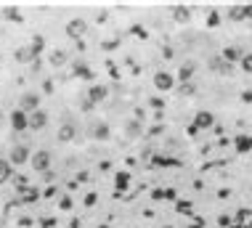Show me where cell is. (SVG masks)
Listing matches in <instances>:
<instances>
[{"instance_id":"4","label":"cell","mask_w":252,"mask_h":228,"mask_svg":"<svg viewBox=\"0 0 252 228\" xmlns=\"http://www.w3.org/2000/svg\"><path fill=\"white\" fill-rule=\"evenodd\" d=\"M75 135H77V128H75V122L72 119H66L64 125L59 128V133H56V138L61 141V144H69V141H75Z\"/></svg>"},{"instance_id":"16","label":"cell","mask_w":252,"mask_h":228,"mask_svg":"<svg viewBox=\"0 0 252 228\" xmlns=\"http://www.w3.org/2000/svg\"><path fill=\"white\" fill-rule=\"evenodd\" d=\"M59 210L69 212V210H72V196H66V194H64V196H59Z\"/></svg>"},{"instance_id":"12","label":"cell","mask_w":252,"mask_h":228,"mask_svg":"<svg viewBox=\"0 0 252 228\" xmlns=\"http://www.w3.org/2000/svg\"><path fill=\"white\" fill-rule=\"evenodd\" d=\"M50 64H53V66H64L66 64V50H53V53H50Z\"/></svg>"},{"instance_id":"11","label":"cell","mask_w":252,"mask_h":228,"mask_svg":"<svg viewBox=\"0 0 252 228\" xmlns=\"http://www.w3.org/2000/svg\"><path fill=\"white\" fill-rule=\"evenodd\" d=\"M11 178V162L8 159H0V186Z\"/></svg>"},{"instance_id":"15","label":"cell","mask_w":252,"mask_h":228,"mask_svg":"<svg viewBox=\"0 0 252 228\" xmlns=\"http://www.w3.org/2000/svg\"><path fill=\"white\" fill-rule=\"evenodd\" d=\"M212 122V114L210 112H199L197 114V125H199V128H205V125H210Z\"/></svg>"},{"instance_id":"17","label":"cell","mask_w":252,"mask_h":228,"mask_svg":"<svg viewBox=\"0 0 252 228\" xmlns=\"http://www.w3.org/2000/svg\"><path fill=\"white\" fill-rule=\"evenodd\" d=\"M239 64H242V69H244V72H250V75H252V53H244Z\"/></svg>"},{"instance_id":"6","label":"cell","mask_w":252,"mask_h":228,"mask_svg":"<svg viewBox=\"0 0 252 228\" xmlns=\"http://www.w3.org/2000/svg\"><path fill=\"white\" fill-rule=\"evenodd\" d=\"M85 32H88V24L82 19H69V21H66V35H69V37L77 40V37L85 35Z\"/></svg>"},{"instance_id":"18","label":"cell","mask_w":252,"mask_h":228,"mask_svg":"<svg viewBox=\"0 0 252 228\" xmlns=\"http://www.w3.org/2000/svg\"><path fill=\"white\" fill-rule=\"evenodd\" d=\"M191 75H194V66H191V64L181 69V80H191Z\"/></svg>"},{"instance_id":"5","label":"cell","mask_w":252,"mask_h":228,"mask_svg":"<svg viewBox=\"0 0 252 228\" xmlns=\"http://www.w3.org/2000/svg\"><path fill=\"white\" fill-rule=\"evenodd\" d=\"M19 109L27 112V114L37 112V109H40V96H37V93H24V96H21V106H19Z\"/></svg>"},{"instance_id":"3","label":"cell","mask_w":252,"mask_h":228,"mask_svg":"<svg viewBox=\"0 0 252 228\" xmlns=\"http://www.w3.org/2000/svg\"><path fill=\"white\" fill-rule=\"evenodd\" d=\"M30 149H27V146H14V149H11V154H8V162L11 164H24V162H30Z\"/></svg>"},{"instance_id":"1","label":"cell","mask_w":252,"mask_h":228,"mask_svg":"<svg viewBox=\"0 0 252 228\" xmlns=\"http://www.w3.org/2000/svg\"><path fill=\"white\" fill-rule=\"evenodd\" d=\"M30 164H32L35 173H48V170H50V151H46V149L35 151V154H32V159H30Z\"/></svg>"},{"instance_id":"7","label":"cell","mask_w":252,"mask_h":228,"mask_svg":"<svg viewBox=\"0 0 252 228\" xmlns=\"http://www.w3.org/2000/svg\"><path fill=\"white\" fill-rule=\"evenodd\" d=\"M35 50H32V45H21V48H16L14 50V59L19 61V64H30L32 59H35Z\"/></svg>"},{"instance_id":"20","label":"cell","mask_w":252,"mask_h":228,"mask_svg":"<svg viewBox=\"0 0 252 228\" xmlns=\"http://www.w3.org/2000/svg\"><path fill=\"white\" fill-rule=\"evenodd\" d=\"M127 133L136 135V133H138V122H130V125H127Z\"/></svg>"},{"instance_id":"13","label":"cell","mask_w":252,"mask_h":228,"mask_svg":"<svg viewBox=\"0 0 252 228\" xmlns=\"http://www.w3.org/2000/svg\"><path fill=\"white\" fill-rule=\"evenodd\" d=\"M242 56L244 53H239V48H226L223 50V59L226 61H242Z\"/></svg>"},{"instance_id":"8","label":"cell","mask_w":252,"mask_h":228,"mask_svg":"<svg viewBox=\"0 0 252 228\" xmlns=\"http://www.w3.org/2000/svg\"><path fill=\"white\" fill-rule=\"evenodd\" d=\"M46 125H48V114L43 109H37V112L30 114V130H43Z\"/></svg>"},{"instance_id":"2","label":"cell","mask_w":252,"mask_h":228,"mask_svg":"<svg viewBox=\"0 0 252 228\" xmlns=\"http://www.w3.org/2000/svg\"><path fill=\"white\" fill-rule=\"evenodd\" d=\"M11 128H14V133L27 130V128H30V114L21 112V109H14V112H11Z\"/></svg>"},{"instance_id":"19","label":"cell","mask_w":252,"mask_h":228,"mask_svg":"<svg viewBox=\"0 0 252 228\" xmlns=\"http://www.w3.org/2000/svg\"><path fill=\"white\" fill-rule=\"evenodd\" d=\"M5 19H19V11H16V8H8V11H5Z\"/></svg>"},{"instance_id":"21","label":"cell","mask_w":252,"mask_h":228,"mask_svg":"<svg viewBox=\"0 0 252 228\" xmlns=\"http://www.w3.org/2000/svg\"><path fill=\"white\" fill-rule=\"evenodd\" d=\"M117 183H120V186H127V175L120 173V175H117Z\"/></svg>"},{"instance_id":"23","label":"cell","mask_w":252,"mask_h":228,"mask_svg":"<svg viewBox=\"0 0 252 228\" xmlns=\"http://www.w3.org/2000/svg\"><path fill=\"white\" fill-rule=\"evenodd\" d=\"M0 119H3V112H0Z\"/></svg>"},{"instance_id":"22","label":"cell","mask_w":252,"mask_h":228,"mask_svg":"<svg viewBox=\"0 0 252 228\" xmlns=\"http://www.w3.org/2000/svg\"><path fill=\"white\" fill-rule=\"evenodd\" d=\"M244 16H247V19H252V5H244Z\"/></svg>"},{"instance_id":"10","label":"cell","mask_w":252,"mask_h":228,"mask_svg":"<svg viewBox=\"0 0 252 228\" xmlns=\"http://www.w3.org/2000/svg\"><path fill=\"white\" fill-rule=\"evenodd\" d=\"M106 93H109V90H106L104 85H96V88H91V104H98V101H104Z\"/></svg>"},{"instance_id":"14","label":"cell","mask_w":252,"mask_h":228,"mask_svg":"<svg viewBox=\"0 0 252 228\" xmlns=\"http://www.w3.org/2000/svg\"><path fill=\"white\" fill-rule=\"evenodd\" d=\"M93 135H96V138H109V128H106L104 122H98V125H93Z\"/></svg>"},{"instance_id":"9","label":"cell","mask_w":252,"mask_h":228,"mask_svg":"<svg viewBox=\"0 0 252 228\" xmlns=\"http://www.w3.org/2000/svg\"><path fill=\"white\" fill-rule=\"evenodd\" d=\"M154 85H157L159 90H170L173 85H175V80H173V75H167V72H157Z\"/></svg>"}]
</instances>
